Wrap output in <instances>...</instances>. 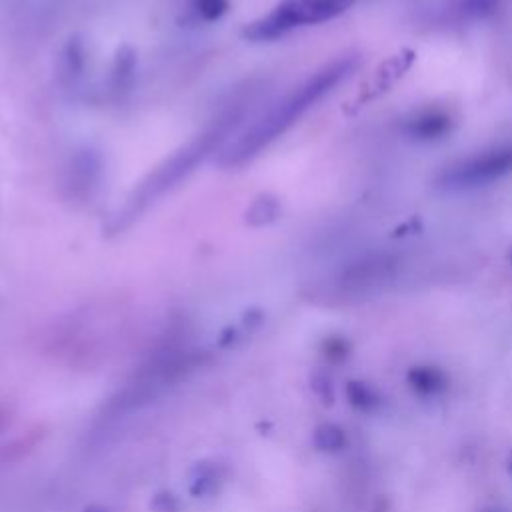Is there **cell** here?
Here are the masks:
<instances>
[{
    "mask_svg": "<svg viewBox=\"0 0 512 512\" xmlns=\"http://www.w3.org/2000/svg\"><path fill=\"white\" fill-rule=\"evenodd\" d=\"M346 400L354 410H358L362 414H372L382 404L380 392L374 388V384H370L366 380H348Z\"/></svg>",
    "mask_w": 512,
    "mask_h": 512,
    "instance_id": "obj_8",
    "label": "cell"
},
{
    "mask_svg": "<svg viewBox=\"0 0 512 512\" xmlns=\"http://www.w3.org/2000/svg\"><path fill=\"white\" fill-rule=\"evenodd\" d=\"M478 512H508V510H506V508H502V506L490 504V506H482Z\"/></svg>",
    "mask_w": 512,
    "mask_h": 512,
    "instance_id": "obj_13",
    "label": "cell"
},
{
    "mask_svg": "<svg viewBox=\"0 0 512 512\" xmlns=\"http://www.w3.org/2000/svg\"><path fill=\"white\" fill-rule=\"evenodd\" d=\"M194 4L196 10L208 20L218 18L226 10V0H194Z\"/></svg>",
    "mask_w": 512,
    "mask_h": 512,
    "instance_id": "obj_11",
    "label": "cell"
},
{
    "mask_svg": "<svg viewBox=\"0 0 512 512\" xmlns=\"http://www.w3.org/2000/svg\"><path fill=\"white\" fill-rule=\"evenodd\" d=\"M498 0H456L454 2V12L460 18L468 20H482L490 16L496 10Z\"/></svg>",
    "mask_w": 512,
    "mask_h": 512,
    "instance_id": "obj_10",
    "label": "cell"
},
{
    "mask_svg": "<svg viewBox=\"0 0 512 512\" xmlns=\"http://www.w3.org/2000/svg\"><path fill=\"white\" fill-rule=\"evenodd\" d=\"M356 0H280L268 14L250 22L244 28V36L254 42L274 40L292 30L328 22L348 8Z\"/></svg>",
    "mask_w": 512,
    "mask_h": 512,
    "instance_id": "obj_3",
    "label": "cell"
},
{
    "mask_svg": "<svg viewBox=\"0 0 512 512\" xmlns=\"http://www.w3.org/2000/svg\"><path fill=\"white\" fill-rule=\"evenodd\" d=\"M506 466H508V472L512 474V452H510V456H508V462H506Z\"/></svg>",
    "mask_w": 512,
    "mask_h": 512,
    "instance_id": "obj_14",
    "label": "cell"
},
{
    "mask_svg": "<svg viewBox=\"0 0 512 512\" xmlns=\"http://www.w3.org/2000/svg\"><path fill=\"white\" fill-rule=\"evenodd\" d=\"M312 444L320 452L336 454V452L346 448L348 436H346V430L342 426H338L334 422H324V424L316 426V430L312 434Z\"/></svg>",
    "mask_w": 512,
    "mask_h": 512,
    "instance_id": "obj_9",
    "label": "cell"
},
{
    "mask_svg": "<svg viewBox=\"0 0 512 512\" xmlns=\"http://www.w3.org/2000/svg\"><path fill=\"white\" fill-rule=\"evenodd\" d=\"M100 174V162L94 154L90 152H82L74 158L72 168H70V188L72 194H88L90 196V188L96 186Z\"/></svg>",
    "mask_w": 512,
    "mask_h": 512,
    "instance_id": "obj_7",
    "label": "cell"
},
{
    "mask_svg": "<svg viewBox=\"0 0 512 512\" xmlns=\"http://www.w3.org/2000/svg\"><path fill=\"white\" fill-rule=\"evenodd\" d=\"M406 384L420 398H438L448 390V376L434 364H414L406 372Z\"/></svg>",
    "mask_w": 512,
    "mask_h": 512,
    "instance_id": "obj_6",
    "label": "cell"
},
{
    "mask_svg": "<svg viewBox=\"0 0 512 512\" xmlns=\"http://www.w3.org/2000/svg\"><path fill=\"white\" fill-rule=\"evenodd\" d=\"M512 172V146H498L448 166L436 180L444 190H472L488 186Z\"/></svg>",
    "mask_w": 512,
    "mask_h": 512,
    "instance_id": "obj_4",
    "label": "cell"
},
{
    "mask_svg": "<svg viewBox=\"0 0 512 512\" xmlns=\"http://www.w3.org/2000/svg\"><path fill=\"white\" fill-rule=\"evenodd\" d=\"M404 130L410 138L420 142L440 140L452 130V116L442 108H424L406 120Z\"/></svg>",
    "mask_w": 512,
    "mask_h": 512,
    "instance_id": "obj_5",
    "label": "cell"
},
{
    "mask_svg": "<svg viewBox=\"0 0 512 512\" xmlns=\"http://www.w3.org/2000/svg\"><path fill=\"white\" fill-rule=\"evenodd\" d=\"M348 354V342L342 338H330L326 342V356L332 360H342Z\"/></svg>",
    "mask_w": 512,
    "mask_h": 512,
    "instance_id": "obj_12",
    "label": "cell"
},
{
    "mask_svg": "<svg viewBox=\"0 0 512 512\" xmlns=\"http://www.w3.org/2000/svg\"><path fill=\"white\" fill-rule=\"evenodd\" d=\"M242 116L240 106H230L224 114H220L204 132L194 136L186 146L176 150L170 158H166L160 166H156L126 198L124 206L116 212L110 228L112 232H120L130 226L150 204H154L160 196L172 190L180 180H184L206 156H210L218 146H224L230 134L238 128Z\"/></svg>",
    "mask_w": 512,
    "mask_h": 512,
    "instance_id": "obj_2",
    "label": "cell"
},
{
    "mask_svg": "<svg viewBox=\"0 0 512 512\" xmlns=\"http://www.w3.org/2000/svg\"><path fill=\"white\" fill-rule=\"evenodd\" d=\"M356 66V56H344L322 66L310 78L268 106L234 138H230V142L220 148V162L224 166H240L258 156L294 122H298V118H302L318 100L342 84L356 70Z\"/></svg>",
    "mask_w": 512,
    "mask_h": 512,
    "instance_id": "obj_1",
    "label": "cell"
}]
</instances>
